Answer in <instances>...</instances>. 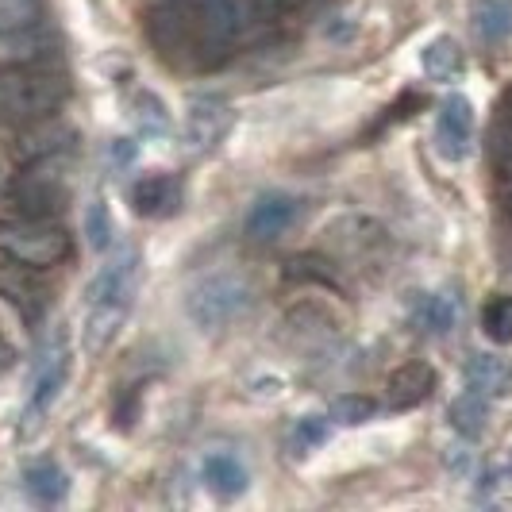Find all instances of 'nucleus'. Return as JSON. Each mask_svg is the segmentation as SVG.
I'll use <instances>...</instances> for the list:
<instances>
[{
    "label": "nucleus",
    "instance_id": "1",
    "mask_svg": "<svg viewBox=\"0 0 512 512\" xmlns=\"http://www.w3.org/2000/svg\"><path fill=\"white\" fill-rule=\"evenodd\" d=\"M247 27L243 0H162L147 16V35L174 66H220Z\"/></svg>",
    "mask_w": 512,
    "mask_h": 512
},
{
    "label": "nucleus",
    "instance_id": "2",
    "mask_svg": "<svg viewBox=\"0 0 512 512\" xmlns=\"http://www.w3.org/2000/svg\"><path fill=\"white\" fill-rule=\"evenodd\" d=\"M135 293H139V251L128 247L116 258H108L93 274V282L85 285L81 343H85L89 359H97L112 347V339L120 335L131 305H135Z\"/></svg>",
    "mask_w": 512,
    "mask_h": 512
},
{
    "label": "nucleus",
    "instance_id": "3",
    "mask_svg": "<svg viewBox=\"0 0 512 512\" xmlns=\"http://www.w3.org/2000/svg\"><path fill=\"white\" fill-rule=\"evenodd\" d=\"M0 251L27 270H43L70 255V235L54 220L20 216L12 224H0Z\"/></svg>",
    "mask_w": 512,
    "mask_h": 512
},
{
    "label": "nucleus",
    "instance_id": "4",
    "mask_svg": "<svg viewBox=\"0 0 512 512\" xmlns=\"http://www.w3.org/2000/svg\"><path fill=\"white\" fill-rule=\"evenodd\" d=\"M66 101V81L58 74L0 77V124H31L51 116Z\"/></svg>",
    "mask_w": 512,
    "mask_h": 512
},
{
    "label": "nucleus",
    "instance_id": "5",
    "mask_svg": "<svg viewBox=\"0 0 512 512\" xmlns=\"http://www.w3.org/2000/svg\"><path fill=\"white\" fill-rule=\"evenodd\" d=\"M251 285L243 282L239 274H212V278H201V282L189 289L185 297V312L197 328H224L235 316H243L251 308Z\"/></svg>",
    "mask_w": 512,
    "mask_h": 512
},
{
    "label": "nucleus",
    "instance_id": "6",
    "mask_svg": "<svg viewBox=\"0 0 512 512\" xmlns=\"http://www.w3.org/2000/svg\"><path fill=\"white\" fill-rule=\"evenodd\" d=\"M70 382V347H66V335L58 332L43 347V355L35 362V374H31V389H27V405H24V424H20V436H35L47 420V412L58 405L62 389Z\"/></svg>",
    "mask_w": 512,
    "mask_h": 512
},
{
    "label": "nucleus",
    "instance_id": "7",
    "mask_svg": "<svg viewBox=\"0 0 512 512\" xmlns=\"http://www.w3.org/2000/svg\"><path fill=\"white\" fill-rule=\"evenodd\" d=\"M470 143H474V104L462 93H451L436 112V151L447 162H462L470 154Z\"/></svg>",
    "mask_w": 512,
    "mask_h": 512
},
{
    "label": "nucleus",
    "instance_id": "8",
    "mask_svg": "<svg viewBox=\"0 0 512 512\" xmlns=\"http://www.w3.org/2000/svg\"><path fill=\"white\" fill-rule=\"evenodd\" d=\"M231 128V104L220 97H197L185 112V143L189 151H208L216 147Z\"/></svg>",
    "mask_w": 512,
    "mask_h": 512
},
{
    "label": "nucleus",
    "instance_id": "9",
    "mask_svg": "<svg viewBox=\"0 0 512 512\" xmlns=\"http://www.w3.org/2000/svg\"><path fill=\"white\" fill-rule=\"evenodd\" d=\"M489 158H493V181H497V205L512 224V89L505 93L501 116L489 135Z\"/></svg>",
    "mask_w": 512,
    "mask_h": 512
},
{
    "label": "nucleus",
    "instance_id": "10",
    "mask_svg": "<svg viewBox=\"0 0 512 512\" xmlns=\"http://www.w3.org/2000/svg\"><path fill=\"white\" fill-rule=\"evenodd\" d=\"M181 201H185V189L174 174H151V178L131 185V208L143 220H166V216L181 212Z\"/></svg>",
    "mask_w": 512,
    "mask_h": 512
},
{
    "label": "nucleus",
    "instance_id": "11",
    "mask_svg": "<svg viewBox=\"0 0 512 512\" xmlns=\"http://www.w3.org/2000/svg\"><path fill=\"white\" fill-rule=\"evenodd\" d=\"M436 382H439L436 366H428V362H405V366H397V370L385 378L389 405H393L397 412L416 409V405H424V401L432 397Z\"/></svg>",
    "mask_w": 512,
    "mask_h": 512
},
{
    "label": "nucleus",
    "instance_id": "12",
    "mask_svg": "<svg viewBox=\"0 0 512 512\" xmlns=\"http://www.w3.org/2000/svg\"><path fill=\"white\" fill-rule=\"evenodd\" d=\"M293 220H297V197H289V193H266L247 212V235L258 239V243H270V239L285 235Z\"/></svg>",
    "mask_w": 512,
    "mask_h": 512
},
{
    "label": "nucleus",
    "instance_id": "13",
    "mask_svg": "<svg viewBox=\"0 0 512 512\" xmlns=\"http://www.w3.org/2000/svg\"><path fill=\"white\" fill-rule=\"evenodd\" d=\"M66 201V185L54 178V174H24L16 185V205L24 216H43L51 220L54 212H62Z\"/></svg>",
    "mask_w": 512,
    "mask_h": 512
},
{
    "label": "nucleus",
    "instance_id": "14",
    "mask_svg": "<svg viewBox=\"0 0 512 512\" xmlns=\"http://www.w3.org/2000/svg\"><path fill=\"white\" fill-rule=\"evenodd\" d=\"M466 389L482 393L489 401L512 393V362L501 355H474L466 362Z\"/></svg>",
    "mask_w": 512,
    "mask_h": 512
},
{
    "label": "nucleus",
    "instance_id": "15",
    "mask_svg": "<svg viewBox=\"0 0 512 512\" xmlns=\"http://www.w3.org/2000/svg\"><path fill=\"white\" fill-rule=\"evenodd\" d=\"M201 474H205V486L216 493V497H224V501H231V497H239V493H247V466L235 459V455H228V451H216V455H208L205 466H201Z\"/></svg>",
    "mask_w": 512,
    "mask_h": 512
},
{
    "label": "nucleus",
    "instance_id": "16",
    "mask_svg": "<svg viewBox=\"0 0 512 512\" xmlns=\"http://www.w3.org/2000/svg\"><path fill=\"white\" fill-rule=\"evenodd\" d=\"M459 320V301L451 293H420L412 305V324L428 335H447Z\"/></svg>",
    "mask_w": 512,
    "mask_h": 512
},
{
    "label": "nucleus",
    "instance_id": "17",
    "mask_svg": "<svg viewBox=\"0 0 512 512\" xmlns=\"http://www.w3.org/2000/svg\"><path fill=\"white\" fill-rule=\"evenodd\" d=\"M420 66L432 81H455L462 74V47L451 35H436L424 51H420Z\"/></svg>",
    "mask_w": 512,
    "mask_h": 512
},
{
    "label": "nucleus",
    "instance_id": "18",
    "mask_svg": "<svg viewBox=\"0 0 512 512\" xmlns=\"http://www.w3.org/2000/svg\"><path fill=\"white\" fill-rule=\"evenodd\" d=\"M474 31L482 43H505L512 31V0H478L474 4Z\"/></svg>",
    "mask_w": 512,
    "mask_h": 512
},
{
    "label": "nucleus",
    "instance_id": "19",
    "mask_svg": "<svg viewBox=\"0 0 512 512\" xmlns=\"http://www.w3.org/2000/svg\"><path fill=\"white\" fill-rule=\"evenodd\" d=\"M447 416H451V428H455L459 436H466V439L482 436V428H486V416H489V397L474 393V389H466L459 401H451Z\"/></svg>",
    "mask_w": 512,
    "mask_h": 512
},
{
    "label": "nucleus",
    "instance_id": "20",
    "mask_svg": "<svg viewBox=\"0 0 512 512\" xmlns=\"http://www.w3.org/2000/svg\"><path fill=\"white\" fill-rule=\"evenodd\" d=\"M27 489H31V497H39L43 505H58L66 493H70V478H66V470H58L54 462H31L24 474Z\"/></svg>",
    "mask_w": 512,
    "mask_h": 512
},
{
    "label": "nucleus",
    "instance_id": "21",
    "mask_svg": "<svg viewBox=\"0 0 512 512\" xmlns=\"http://www.w3.org/2000/svg\"><path fill=\"white\" fill-rule=\"evenodd\" d=\"M482 332L489 343L509 347L512 343V297L509 293H493L482 305Z\"/></svg>",
    "mask_w": 512,
    "mask_h": 512
},
{
    "label": "nucleus",
    "instance_id": "22",
    "mask_svg": "<svg viewBox=\"0 0 512 512\" xmlns=\"http://www.w3.org/2000/svg\"><path fill=\"white\" fill-rule=\"evenodd\" d=\"M131 116H135V124L143 135H166L170 131V112H166V104L158 101L154 93H135V104H131Z\"/></svg>",
    "mask_w": 512,
    "mask_h": 512
},
{
    "label": "nucleus",
    "instance_id": "23",
    "mask_svg": "<svg viewBox=\"0 0 512 512\" xmlns=\"http://www.w3.org/2000/svg\"><path fill=\"white\" fill-rule=\"evenodd\" d=\"M324 439H328V420H324V416H301V420L293 424V432H289V451H293L297 459H305V455H312Z\"/></svg>",
    "mask_w": 512,
    "mask_h": 512
},
{
    "label": "nucleus",
    "instance_id": "24",
    "mask_svg": "<svg viewBox=\"0 0 512 512\" xmlns=\"http://www.w3.org/2000/svg\"><path fill=\"white\" fill-rule=\"evenodd\" d=\"M374 412H378V405H374L366 393H343V397H335L332 401V420L335 424H343V428H359V424H366Z\"/></svg>",
    "mask_w": 512,
    "mask_h": 512
},
{
    "label": "nucleus",
    "instance_id": "25",
    "mask_svg": "<svg viewBox=\"0 0 512 512\" xmlns=\"http://www.w3.org/2000/svg\"><path fill=\"white\" fill-rule=\"evenodd\" d=\"M85 235H89V247H93V251H108V243H112V216H108V205H104V201H93V205H89Z\"/></svg>",
    "mask_w": 512,
    "mask_h": 512
},
{
    "label": "nucleus",
    "instance_id": "26",
    "mask_svg": "<svg viewBox=\"0 0 512 512\" xmlns=\"http://www.w3.org/2000/svg\"><path fill=\"white\" fill-rule=\"evenodd\" d=\"M247 4V16H258V20H282L285 12L297 8V0H243Z\"/></svg>",
    "mask_w": 512,
    "mask_h": 512
},
{
    "label": "nucleus",
    "instance_id": "27",
    "mask_svg": "<svg viewBox=\"0 0 512 512\" xmlns=\"http://www.w3.org/2000/svg\"><path fill=\"white\" fill-rule=\"evenodd\" d=\"M12 359H16V351H12V347H8L4 339H0V374H4L8 366H12Z\"/></svg>",
    "mask_w": 512,
    "mask_h": 512
}]
</instances>
